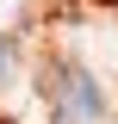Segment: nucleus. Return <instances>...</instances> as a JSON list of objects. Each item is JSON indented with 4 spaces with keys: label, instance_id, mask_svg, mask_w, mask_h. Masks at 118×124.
Returning a JSON list of instances; mask_svg holds the SVG:
<instances>
[{
    "label": "nucleus",
    "instance_id": "f257e3e1",
    "mask_svg": "<svg viewBox=\"0 0 118 124\" xmlns=\"http://www.w3.org/2000/svg\"><path fill=\"white\" fill-rule=\"evenodd\" d=\"M37 87L50 99V124H100L106 118V87L81 62H50Z\"/></svg>",
    "mask_w": 118,
    "mask_h": 124
},
{
    "label": "nucleus",
    "instance_id": "f03ea898",
    "mask_svg": "<svg viewBox=\"0 0 118 124\" xmlns=\"http://www.w3.org/2000/svg\"><path fill=\"white\" fill-rule=\"evenodd\" d=\"M13 75H19V37H0V93L13 87Z\"/></svg>",
    "mask_w": 118,
    "mask_h": 124
}]
</instances>
